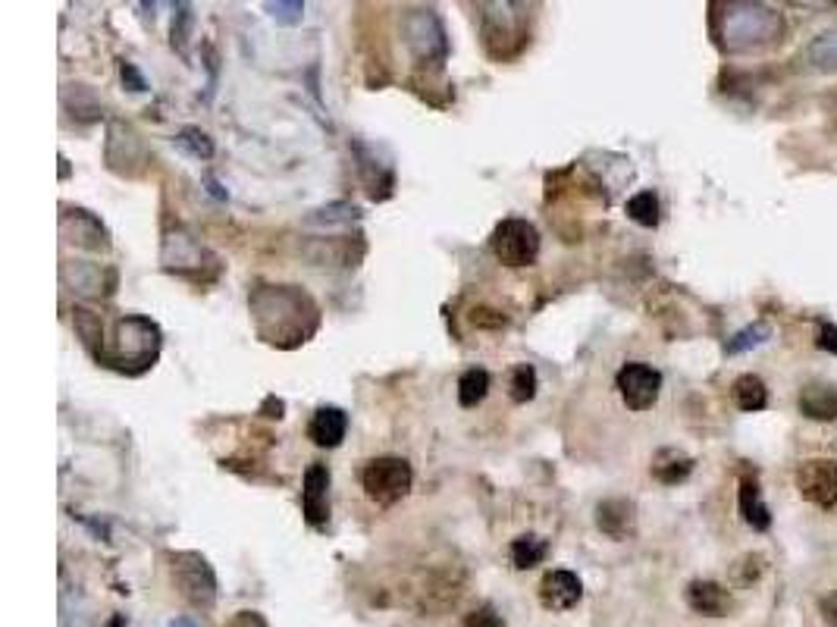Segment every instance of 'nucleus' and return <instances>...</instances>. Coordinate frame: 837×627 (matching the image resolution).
I'll return each instance as SVG.
<instances>
[{"instance_id":"f257e3e1","label":"nucleus","mask_w":837,"mask_h":627,"mask_svg":"<svg viewBox=\"0 0 837 627\" xmlns=\"http://www.w3.org/2000/svg\"><path fill=\"white\" fill-rule=\"evenodd\" d=\"M715 13V35L725 51L772 48L787 32L784 16L762 4H725Z\"/></svg>"},{"instance_id":"f03ea898","label":"nucleus","mask_w":837,"mask_h":627,"mask_svg":"<svg viewBox=\"0 0 837 627\" xmlns=\"http://www.w3.org/2000/svg\"><path fill=\"white\" fill-rule=\"evenodd\" d=\"M160 352V330L148 317H123L116 323V352L107 358L110 367L138 374L157 361Z\"/></svg>"},{"instance_id":"7ed1b4c3","label":"nucleus","mask_w":837,"mask_h":627,"mask_svg":"<svg viewBox=\"0 0 837 627\" xmlns=\"http://www.w3.org/2000/svg\"><path fill=\"white\" fill-rule=\"evenodd\" d=\"M411 480H414L411 464L405 458H395V455L367 461L364 471H361L364 493H367L370 502H377V505H395L399 499H405L408 490H411Z\"/></svg>"},{"instance_id":"20e7f679","label":"nucleus","mask_w":837,"mask_h":627,"mask_svg":"<svg viewBox=\"0 0 837 627\" xmlns=\"http://www.w3.org/2000/svg\"><path fill=\"white\" fill-rule=\"evenodd\" d=\"M490 248L505 267H530L540 258V232L530 220L508 217L493 229Z\"/></svg>"},{"instance_id":"39448f33","label":"nucleus","mask_w":837,"mask_h":627,"mask_svg":"<svg viewBox=\"0 0 837 627\" xmlns=\"http://www.w3.org/2000/svg\"><path fill=\"white\" fill-rule=\"evenodd\" d=\"M173 577L182 596L198 609H211L217 599V577L214 568L201 559L198 552H179L173 555Z\"/></svg>"},{"instance_id":"423d86ee","label":"nucleus","mask_w":837,"mask_h":627,"mask_svg":"<svg viewBox=\"0 0 837 627\" xmlns=\"http://www.w3.org/2000/svg\"><path fill=\"white\" fill-rule=\"evenodd\" d=\"M618 392L624 405L631 411H649L659 402V392H662V374L656 367H649L643 361H631L618 370Z\"/></svg>"},{"instance_id":"0eeeda50","label":"nucleus","mask_w":837,"mask_h":627,"mask_svg":"<svg viewBox=\"0 0 837 627\" xmlns=\"http://www.w3.org/2000/svg\"><path fill=\"white\" fill-rule=\"evenodd\" d=\"M797 486L803 499L816 502L819 508L837 505V464L828 458H812L797 468Z\"/></svg>"},{"instance_id":"6e6552de","label":"nucleus","mask_w":837,"mask_h":627,"mask_svg":"<svg viewBox=\"0 0 837 627\" xmlns=\"http://www.w3.org/2000/svg\"><path fill=\"white\" fill-rule=\"evenodd\" d=\"M301 512L305 521L317 530L330 521V468L327 464H311L305 471V490H301Z\"/></svg>"},{"instance_id":"1a4fd4ad","label":"nucleus","mask_w":837,"mask_h":627,"mask_svg":"<svg viewBox=\"0 0 837 627\" xmlns=\"http://www.w3.org/2000/svg\"><path fill=\"white\" fill-rule=\"evenodd\" d=\"M580 596H584V584H580V577L565 571V568H555L543 577L540 584V602L552 612H568L574 609Z\"/></svg>"},{"instance_id":"9d476101","label":"nucleus","mask_w":837,"mask_h":627,"mask_svg":"<svg viewBox=\"0 0 837 627\" xmlns=\"http://www.w3.org/2000/svg\"><path fill=\"white\" fill-rule=\"evenodd\" d=\"M345 430H348V417L342 408H333V405H323L314 411L311 417V424H308V439L314 446L320 449H336L342 439H345Z\"/></svg>"},{"instance_id":"9b49d317","label":"nucleus","mask_w":837,"mask_h":627,"mask_svg":"<svg viewBox=\"0 0 837 627\" xmlns=\"http://www.w3.org/2000/svg\"><path fill=\"white\" fill-rule=\"evenodd\" d=\"M687 602H690L693 612L709 615V618H722L731 609V593L722 584H715V580H693V584L687 587Z\"/></svg>"},{"instance_id":"f8f14e48","label":"nucleus","mask_w":837,"mask_h":627,"mask_svg":"<svg viewBox=\"0 0 837 627\" xmlns=\"http://www.w3.org/2000/svg\"><path fill=\"white\" fill-rule=\"evenodd\" d=\"M596 524L599 530L612 540H627L634 530V505L627 499H609L596 508Z\"/></svg>"},{"instance_id":"ddd939ff","label":"nucleus","mask_w":837,"mask_h":627,"mask_svg":"<svg viewBox=\"0 0 837 627\" xmlns=\"http://www.w3.org/2000/svg\"><path fill=\"white\" fill-rule=\"evenodd\" d=\"M740 515L756 530H769V524H772V512H769V505L762 502L759 483L753 477L740 480Z\"/></svg>"},{"instance_id":"4468645a","label":"nucleus","mask_w":837,"mask_h":627,"mask_svg":"<svg viewBox=\"0 0 837 627\" xmlns=\"http://www.w3.org/2000/svg\"><path fill=\"white\" fill-rule=\"evenodd\" d=\"M800 411L812 421H834L837 417V392L831 386H806L800 396Z\"/></svg>"},{"instance_id":"2eb2a0df","label":"nucleus","mask_w":837,"mask_h":627,"mask_svg":"<svg viewBox=\"0 0 837 627\" xmlns=\"http://www.w3.org/2000/svg\"><path fill=\"white\" fill-rule=\"evenodd\" d=\"M546 552H549V543L543 537H537V533H524V537L511 543V562H515L518 571H530L546 559Z\"/></svg>"},{"instance_id":"dca6fc26","label":"nucleus","mask_w":837,"mask_h":627,"mask_svg":"<svg viewBox=\"0 0 837 627\" xmlns=\"http://www.w3.org/2000/svg\"><path fill=\"white\" fill-rule=\"evenodd\" d=\"M690 471H693V461H690L687 455H681V452H674V449H662V452L656 455V461H653V474H656L662 483H668V486L687 480Z\"/></svg>"},{"instance_id":"f3484780","label":"nucleus","mask_w":837,"mask_h":627,"mask_svg":"<svg viewBox=\"0 0 837 627\" xmlns=\"http://www.w3.org/2000/svg\"><path fill=\"white\" fill-rule=\"evenodd\" d=\"M486 392H490V374H486L483 367L464 370L461 380H458V402H461V408H477L486 399Z\"/></svg>"},{"instance_id":"a211bd4d","label":"nucleus","mask_w":837,"mask_h":627,"mask_svg":"<svg viewBox=\"0 0 837 627\" xmlns=\"http://www.w3.org/2000/svg\"><path fill=\"white\" fill-rule=\"evenodd\" d=\"M734 402L743 411H762L765 405H769V389H765V383L759 377L743 374V377L734 380Z\"/></svg>"},{"instance_id":"6ab92c4d","label":"nucleus","mask_w":837,"mask_h":627,"mask_svg":"<svg viewBox=\"0 0 837 627\" xmlns=\"http://www.w3.org/2000/svg\"><path fill=\"white\" fill-rule=\"evenodd\" d=\"M803 60L812 69H822V73L837 69V29H831V32H825V35H819L816 41H812L809 48L803 51Z\"/></svg>"},{"instance_id":"aec40b11","label":"nucleus","mask_w":837,"mask_h":627,"mask_svg":"<svg viewBox=\"0 0 837 627\" xmlns=\"http://www.w3.org/2000/svg\"><path fill=\"white\" fill-rule=\"evenodd\" d=\"M627 217H631L634 223H640V226H646V229L659 226L662 207H659L656 192H640V195H634L631 201H627Z\"/></svg>"},{"instance_id":"412c9836","label":"nucleus","mask_w":837,"mask_h":627,"mask_svg":"<svg viewBox=\"0 0 837 627\" xmlns=\"http://www.w3.org/2000/svg\"><path fill=\"white\" fill-rule=\"evenodd\" d=\"M533 396H537V370H533V364H518L511 370V402L524 405Z\"/></svg>"},{"instance_id":"4be33fe9","label":"nucleus","mask_w":837,"mask_h":627,"mask_svg":"<svg viewBox=\"0 0 837 627\" xmlns=\"http://www.w3.org/2000/svg\"><path fill=\"white\" fill-rule=\"evenodd\" d=\"M769 336H772V327H769V323H765V320L750 323L747 330H740V333L728 342V355L750 352V348H756V345H762V342H769Z\"/></svg>"},{"instance_id":"5701e85b","label":"nucleus","mask_w":837,"mask_h":627,"mask_svg":"<svg viewBox=\"0 0 837 627\" xmlns=\"http://www.w3.org/2000/svg\"><path fill=\"white\" fill-rule=\"evenodd\" d=\"M176 142H179V148H185V151H189L192 157H204V160H207V157L214 154L211 138H207L201 129H182Z\"/></svg>"},{"instance_id":"b1692460","label":"nucleus","mask_w":837,"mask_h":627,"mask_svg":"<svg viewBox=\"0 0 837 627\" xmlns=\"http://www.w3.org/2000/svg\"><path fill=\"white\" fill-rule=\"evenodd\" d=\"M267 10L273 13V19L286 22V26H295V22H301V13H305V7H301L298 0H292V4H267Z\"/></svg>"},{"instance_id":"393cba45","label":"nucleus","mask_w":837,"mask_h":627,"mask_svg":"<svg viewBox=\"0 0 837 627\" xmlns=\"http://www.w3.org/2000/svg\"><path fill=\"white\" fill-rule=\"evenodd\" d=\"M464 627H505V621L496 615L493 606H483L477 609L474 615H468V621H464Z\"/></svg>"},{"instance_id":"a878e982","label":"nucleus","mask_w":837,"mask_h":627,"mask_svg":"<svg viewBox=\"0 0 837 627\" xmlns=\"http://www.w3.org/2000/svg\"><path fill=\"white\" fill-rule=\"evenodd\" d=\"M816 342H819V348H825V352H834V355H837V327H834V323H822Z\"/></svg>"},{"instance_id":"bb28decb","label":"nucleus","mask_w":837,"mask_h":627,"mask_svg":"<svg viewBox=\"0 0 837 627\" xmlns=\"http://www.w3.org/2000/svg\"><path fill=\"white\" fill-rule=\"evenodd\" d=\"M229 627H267V621L258 612H239L229 621Z\"/></svg>"},{"instance_id":"cd10ccee","label":"nucleus","mask_w":837,"mask_h":627,"mask_svg":"<svg viewBox=\"0 0 837 627\" xmlns=\"http://www.w3.org/2000/svg\"><path fill=\"white\" fill-rule=\"evenodd\" d=\"M822 618L831 624V627H837V593H828L825 599H822Z\"/></svg>"},{"instance_id":"c85d7f7f","label":"nucleus","mask_w":837,"mask_h":627,"mask_svg":"<svg viewBox=\"0 0 837 627\" xmlns=\"http://www.w3.org/2000/svg\"><path fill=\"white\" fill-rule=\"evenodd\" d=\"M123 82L132 85V91H145V79L135 73V66L132 63H123Z\"/></svg>"},{"instance_id":"c756f323","label":"nucleus","mask_w":837,"mask_h":627,"mask_svg":"<svg viewBox=\"0 0 837 627\" xmlns=\"http://www.w3.org/2000/svg\"><path fill=\"white\" fill-rule=\"evenodd\" d=\"M107 627H126V618H123V615H113V618L107 621Z\"/></svg>"},{"instance_id":"7c9ffc66","label":"nucleus","mask_w":837,"mask_h":627,"mask_svg":"<svg viewBox=\"0 0 837 627\" xmlns=\"http://www.w3.org/2000/svg\"><path fill=\"white\" fill-rule=\"evenodd\" d=\"M170 627H198V624H195V621H189V618H176Z\"/></svg>"}]
</instances>
